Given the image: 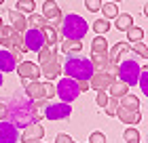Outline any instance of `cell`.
Listing matches in <instances>:
<instances>
[{
    "label": "cell",
    "mask_w": 148,
    "mask_h": 143,
    "mask_svg": "<svg viewBox=\"0 0 148 143\" xmlns=\"http://www.w3.org/2000/svg\"><path fill=\"white\" fill-rule=\"evenodd\" d=\"M6 118L15 128H25L34 122H40L42 118L36 114V107H34V101L28 99V97H13L11 103L6 105Z\"/></svg>",
    "instance_id": "obj_1"
},
{
    "label": "cell",
    "mask_w": 148,
    "mask_h": 143,
    "mask_svg": "<svg viewBox=\"0 0 148 143\" xmlns=\"http://www.w3.org/2000/svg\"><path fill=\"white\" fill-rule=\"evenodd\" d=\"M62 72L66 74V78H72V80H89L93 76V65L87 57L72 55L62 65Z\"/></svg>",
    "instance_id": "obj_2"
},
{
    "label": "cell",
    "mask_w": 148,
    "mask_h": 143,
    "mask_svg": "<svg viewBox=\"0 0 148 143\" xmlns=\"http://www.w3.org/2000/svg\"><path fill=\"white\" fill-rule=\"evenodd\" d=\"M89 32V23L80 15H66L62 19V36L64 40H83Z\"/></svg>",
    "instance_id": "obj_3"
},
{
    "label": "cell",
    "mask_w": 148,
    "mask_h": 143,
    "mask_svg": "<svg viewBox=\"0 0 148 143\" xmlns=\"http://www.w3.org/2000/svg\"><path fill=\"white\" fill-rule=\"evenodd\" d=\"M140 72H142V67H140L138 61L123 59L116 65V74H114V76H116V80L125 82L127 86H136L138 84V78H140Z\"/></svg>",
    "instance_id": "obj_4"
},
{
    "label": "cell",
    "mask_w": 148,
    "mask_h": 143,
    "mask_svg": "<svg viewBox=\"0 0 148 143\" xmlns=\"http://www.w3.org/2000/svg\"><path fill=\"white\" fill-rule=\"evenodd\" d=\"M55 95H59L62 103H72V101L80 95L78 93V86H76V80L62 78V80H59V84L55 86Z\"/></svg>",
    "instance_id": "obj_5"
},
{
    "label": "cell",
    "mask_w": 148,
    "mask_h": 143,
    "mask_svg": "<svg viewBox=\"0 0 148 143\" xmlns=\"http://www.w3.org/2000/svg\"><path fill=\"white\" fill-rule=\"evenodd\" d=\"M42 17L47 19V23L53 25L55 30H59V25H62V9H59V4L55 2V0H47V2H42Z\"/></svg>",
    "instance_id": "obj_6"
},
{
    "label": "cell",
    "mask_w": 148,
    "mask_h": 143,
    "mask_svg": "<svg viewBox=\"0 0 148 143\" xmlns=\"http://www.w3.org/2000/svg\"><path fill=\"white\" fill-rule=\"evenodd\" d=\"M42 46H45V36H42L40 30L30 28V30L23 32V53H28V51L38 53Z\"/></svg>",
    "instance_id": "obj_7"
},
{
    "label": "cell",
    "mask_w": 148,
    "mask_h": 143,
    "mask_svg": "<svg viewBox=\"0 0 148 143\" xmlns=\"http://www.w3.org/2000/svg\"><path fill=\"white\" fill-rule=\"evenodd\" d=\"M70 114H72V107L70 103H47L45 107V112L42 116L47 120H66V118H70Z\"/></svg>",
    "instance_id": "obj_8"
},
{
    "label": "cell",
    "mask_w": 148,
    "mask_h": 143,
    "mask_svg": "<svg viewBox=\"0 0 148 143\" xmlns=\"http://www.w3.org/2000/svg\"><path fill=\"white\" fill-rule=\"evenodd\" d=\"M114 80L116 78L108 72H93V76L89 78V88H93V91H97V93H106Z\"/></svg>",
    "instance_id": "obj_9"
},
{
    "label": "cell",
    "mask_w": 148,
    "mask_h": 143,
    "mask_svg": "<svg viewBox=\"0 0 148 143\" xmlns=\"http://www.w3.org/2000/svg\"><path fill=\"white\" fill-rule=\"evenodd\" d=\"M40 76H45L49 82H53L55 78L62 76V63H59V59H51L47 61V63H40Z\"/></svg>",
    "instance_id": "obj_10"
},
{
    "label": "cell",
    "mask_w": 148,
    "mask_h": 143,
    "mask_svg": "<svg viewBox=\"0 0 148 143\" xmlns=\"http://www.w3.org/2000/svg\"><path fill=\"white\" fill-rule=\"evenodd\" d=\"M15 70L23 80H38L40 78V67L36 63H32V61H19Z\"/></svg>",
    "instance_id": "obj_11"
},
{
    "label": "cell",
    "mask_w": 148,
    "mask_h": 143,
    "mask_svg": "<svg viewBox=\"0 0 148 143\" xmlns=\"http://www.w3.org/2000/svg\"><path fill=\"white\" fill-rule=\"evenodd\" d=\"M19 137H21V141H23V143L42 141V137H45V126L40 124V122H34V124L25 126V128H23V133L19 135Z\"/></svg>",
    "instance_id": "obj_12"
},
{
    "label": "cell",
    "mask_w": 148,
    "mask_h": 143,
    "mask_svg": "<svg viewBox=\"0 0 148 143\" xmlns=\"http://www.w3.org/2000/svg\"><path fill=\"white\" fill-rule=\"evenodd\" d=\"M19 141V131L11 122L2 120L0 122V143H17Z\"/></svg>",
    "instance_id": "obj_13"
},
{
    "label": "cell",
    "mask_w": 148,
    "mask_h": 143,
    "mask_svg": "<svg viewBox=\"0 0 148 143\" xmlns=\"http://www.w3.org/2000/svg\"><path fill=\"white\" fill-rule=\"evenodd\" d=\"M129 51H131V49H129V44H127V42H116V44H112V49H110V53H108L110 63H112V65H119L123 59H127L125 55H127Z\"/></svg>",
    "instance_id": "obj_14"
},
{
    "label": "cell",
    "mask_w": 148,
    "mask_h": 143,
    "mask_svg": "<svg viewBox=\"0 0 148 143\" xmlns=\"http://www.w3.org/2000/svg\"><path fill=\"white\" fill-rule=\"evenodd\" d=\"M116 116L121 118L123 124H138V122L142 120L140 110H127V107H121V105H119V110H116Z\"/></svg>",
    "instance_id": "obj_15"
},
{
    "label": "cell",
    "mask_w": 148,
    "mask_h": 143,
    "mask_svg": "<svg viewBox=\"0 0 148 143\" xmlns=\"http://www.w3.org/2000/svg\"><path fill=\"white\" fill-rule=\"evenodd\" d=\"M9 23H11V30L13 32H19V34H23L25 32V25H28V21H25V15L23 13H19V11H9Z\"/></svg>",
    "instance_id": "obj_16"
},
{
    "label": "cell",
    "mask_w": 148,
    "mask_h": 143,
    "mask_svg": "<svg viewBox=\"0 0 148 143\" xmlns=\"http://www.w3.org/2000/svg\"><path fill=\"white\" fill-rule=\"evenodd\" d=\"M19 61L15 59V55H13L11 51L6 49H0V72H13L17 67Z\"/></svg>",
    "instance_id": "obj_17"
},
{
    "label": "cell",
    "mask_w": 148,
    "mask_h": 143,
    "mask_svg": "<svg viewBox=\"0 0 148 143\" xmlns=\"http://www.w3.org/2000/svg\"><path fill=\"white\" fill-rule=\"evenodd\" d=\"M23 88H25V97H28V99H32V101L45 99L42 97V84H40L38 80H30V82H25Z\"/></svg>",
    "instance_id": "obj_18"
},
{
    "label": "cell",
    "mask_w": 148,
    "mask_h": 143,
    "mask_svg": "<svg viewBox=\"0 0 148 143\" xmlns=\"http://www.w3.org/2000/svg\"><path fill=\"white\" fill-rule=\"evenodd\" d=\"M91 65H93V72H108V67L112 65L110 59H108V53L104 55H91Z\"/></svg>",
    "instance_id": "obj_19"
},
{
    "label": "cell",
    "mask_w": 148,
    "mask_h": 143,
    "mask_svg": "<svg viewBox=\"0 0 148 143\" xmlns=\"http://www.w3.org/2000/svg\"><path fill=\"white\" fill-rule=\"evenodd\" d=\"M80 51H83V42L80 40H64L62 42V53L64 55H80Z\"/></svg>",
    "instance_id": "obj_20"
},
{
    "label": "cell",
    "mask_w": 148,
    "mask_h": 143,
    "mask_svg": "<svg viewBox=\"0 0 148 143\" xmlns=\"http://www.w3.org/2000/svg\"><path fill=\"white\" fill-rule=\"evenodd\" d=\"M131 25H133V17L129 13H119V15L114 17V28L121 30V32H127Z\"/></svg>",
    "instance_id": "obj_21"
},
{
    "label": "cell",
    "mask_w": 148,
    "mask_h": 143,
    "mask_svg": "<svg viewBox=\"0 0 148 143\" xmlns=\"http://www.w3.org/2000/svg\"><path fill=\"white\" fill-rule=\"evenodd\" d=\"M108 91H110V97H114V99H121L123 95H127V93H129V86H127L125 82H121V80H114V82L108 86Z\"/></svg>",
    "instance_id": "obj_22"
},
{
    "label": "cell",
    "mask_w": 148,
    "mask_h": 143,
    "mask_svg": "<svg viewBox=\"0 0 148 143\" xmlns=\"http://www.w3.org/2000/svg\"><path fill=\"white\" fill-rule=\"evenodd\" d=\"M104 53H108V40H106L104 36L93 38V42H91V55H104Z\"/></svg>",
    "instance_id": "obj_23"
},
{
    "label": "cell",
    "mask_w": 148,
    "mask_h": 143,
    "mask_svg": "<svg viewBox=\"0 0 148 143\" xmlns=\"http://www.w3.org/2000/svg\"><path fill=\"white\" fill-rule=\"evenodd\" d=\"M40 32H42V36H45V44H47V46H55V44H57L59 38H57V30L53 28V25L47 23Z\"/></svg>",
    "instance_id": "obj_24"
},
{
    "label": "cell",
    "mask_w": 148,
    "mask_h": 143,
    "mask_svg": "<svg viewBox=\"0 0 148 143\" xmlns=\"http://www.w3.org/2000/svg\"><path fill=\"white\" fill-rule=\"evenodd\" d=\"M119 105H121V107H127V110H140V97H136V95H131V93H127V95H123V97H121Z\"/></svg>",
    "instance_id": "obj_25"
},
{
    "label": "cell",
    "mask_w": 148,
    "mask_h": 143,
    "mask_svg": "<svg viewBox=\"0 0 148 143\" xmlns=\"http://www.w3.org/2000/svg\"><path fill=\"white\" fill-rule=\"evenodd\" d=\"M51 59H57V49L55 46H42V49L38 51V61L40 63H47V61H51Z\"/></svg>",
    "instance_id": "obj_26"
},
{
    "label": "cell",
    "mask_w": 148,
    "mask_h": 143,
    "mask_svg": "<svg viewBox=\"0 0 148 143\" xmlns=\"http://www.w3.org/2000/svg\"><path fill=\"white\" fill-rule=\"evenodd\" d=\"M25 21H28V25H30V28H34V30H42L47 25V19L42 15H38V13H30V17L25 19Z\"/></svg>",
    "instance_id": "obj_27"
},
{
    "label": "cell",
    "mask_w": 148,
    "mask_h": 143,
    "mask_svg": "<svg viewBox=\"0 0 148 143\" xmlns=\"http://www.w3.org/2000/svg\"><path fill=\"white\" fill-rule=\"evenodd\" d=\"M34 9H36V4H34V0H17V6H15V11H19V13H34Z\"/></svg>",
    "instance_id": "obj_28"
},
{
    "label": "cell",
    "mask_w": 148,
    "mask_h": 143,
    "mask_svg": "<svg viewBox=\"0 0 148 143\" xmlns=\"http://www.w3.org/2000/svg\"><path fill=\"white\" fill-rule=\"evenodd\" d=\"M99 11L104 13V17L108 19V21H110V19H114V17L119 15V6L114 4V2H106V4H102V9H99Z\"/></svg>",
    "instance_id": "obj_29"
},
{
    "label": "cell",
    "mask_w": 148,
    "mask_h": 143,
    "mask_svg": "<svg viewBox=\"0 0 148 143\" xmlns=\"http://www.w3.org/2000/svg\"><path fill=\"white\" fill-rule=\"evenodd\" d=\"M127 38H129V42H140V40H144V30L138 25H131L127 30Z\"/></svg>",
    "instance_id": "obj_30"
},
{
    "label": "cell",
    "mask_w": 148,
    "mask_h": 143,
    "mask_svg": "<svg viewBox=\"0 0 148 143\" xmlns=\"http://www.w3.org/2000/svg\"><path fill=\"white\" fill-rule=\"evenodd\" d=\"M123 139H125V143H140V131L138 128H125Z\"/></svg>",
    "instance_id": "obj_31"
},
{
    "label": "cell",
    "mask_w": 148,
    "mask_h": 143,
    "mask_svg": "<svg viewBox=\"0 0 148 143\" xmlns=\"http://www.w3.org/2000/svg\"><path fill=\"white\" fill-rule=\"evenodd\" d=\"M108 30H110V21L108 19H97V21L93 23V32H97L99 36H104Z\"/></svg>",
    "instance_id": "obj_32"
},
{
    "label": "cell",
    "mask_w": 148,
    "mask_h": 143,
    "mask_svg": "<svg viewBox=\"0 0 148 143\" xmlns=\"http://www.w3.org/2000/svg\"><path fill=\"white\" fill-rule=\"evenodd\" d=\"M138 84H140V88H142V93H144V95H148V67H146V63H144V70L140 72Z\"/></svg>",
    "instance_id": "obj_33"
},
{
    "label": "cell",
    "mask_w": 148,
    "mask_h": 143,
    "mask_svg": "<svg viewBox=\"0 0 148 143\" xmlns=\"http://www.w3.org/2000/svg\"><path fill=\"white\" fill-rule=\"evenodd\" d=\"M40 84H42V97H45L47 101L55 97V84H53V82L47 80V82H40Z\"/></svg>",
    "instance_id": "obj_34"
},
{
    "label": "cell",
    "mask_w": 148,
    "mask_h": 143,
    "mask_svg": "<svg viewBox=\"0 0 148 143\" xmlns=\"http://www.w3.org/2000/svg\"><path fill=\"white\" fill-rule=\"evenodd\" d=\"M116 110H119V99L110 97V99H108V103L104 105V112L108 114V116H116Z\"/></svg>",
    "instance_id": "obj_35"
},
{
    "label": "cell",
    "mask_w": 148,
    "mask_h": 143,
    "mask_svg": "<svg viewBox=\"0 0 148 143\" xmlns=\"http://www.w3.org/2000/svg\"><path fill=\"white\" fill-rule=\"evenodd\" d=\"M129 49H133L140 57H144V59L148 57V46H146L144 40H140V42H133V46H129Z\"/></svg>",
    "instance_id": "obj_36"
},
{
    "label": "cell",
    "mask_w": 148,
    "mask_h": 143,
    "mask_svg": "<svg viewBox=\"0 0 148 143\" xmlns=\"http://www.w3.org/2000/svg\"><path fill=\"white\" fill-rule=\"evenodd\" d=\"M89 143H106V135L99 133V131H93L89 135Z\"/></svg>",
    "instance_id": "obj_37"
},
{
    "label": "cell",
    "mask_w": 148,
    "mask_h": 143,
    "mask_svg": "<svg viewBox=\"0 0 148 143\" xmlns=\"http://www.w3.org/2000/svg\"><path fill=\"white\" fill-rule=\"evenodd\" d=\"M85 6H87V11L95 13V11L102 9V0H85Z\"/></svg>",
    "instance_id": "obj_38"
},
{
    "label": "cell",
    "mask_w": 148,
    "mask_h": 143,
    "mask_svg": "<svg viewBox=\"0 0 148 143\" xmlns=\"http://www.w3.org/2000/svg\"><path fill=\"white\" fill-rule=\"evenodd\" d=\"M108 99H110V97H108V93H97V97H95V103H97L99 107H104L106 103H108Z\"/></svg>",
    "instance_id": "obj_39"
},
{
    "label": "cell",
    "mask_w": 148,
    "mask_h": 143,
    "mask_svg": "<svg viewBox=\"0 0 148 143\" xmlns=\"http://www.w3.org/2000/svg\"><path fill=\"white\" fill-rule=\"evenodd\" d=\"M55 143H72V137H70V135H66V133H59L55 137Z\"/></svg>",
    "instance_id": "obj_40"
},
{
    "label": "cell",
    "mask_w": 148,
    "mask_h": 143,
    "mask_svg": "<svg viewBox=\"0 0 148 143\" xmlns=\"http://www.w3.org/2000/svg\"><path fill=\"white\" fill-rule=\"evenodd\" d=\"M76 86H78V93H83L89 88V80H76Z\"/></svg>",
    "instance_id": "obj_41"
},
{
    "label": "cell",
    "mask_w": 148,
    "mask_h": 143,
    "mask_svg": "<svg viewBox=\"0 0 148 143\" xmlns=\"http://www.w3.org/2000/svg\"><path fill=\"white\" fill-rule=\"evenodd\" d=\"M6 114H9L6 112V103H0V122L6 120Z\"/></svg>",
    "instance_id": "obj_42"
},
{
    "label": "cell",
    "mask_w": 148,
    "mask_h": 143,
    "mask_svg": "<svg viewBox=\"0 0 148 143\" xmlns=\"http://www.w3.org/2000/svg\"><path fill=\"white\" fill-rule=\"evenodd\" d=\"M2 82H4V78H2V72H0V86H2Z\"/></svg>",
    "instance_id": "obj_43"
},
{
    "label": "cell",
    "mask_w": 148,
    "mask_h": 143,
    "mask_svg": "<svg viewBox=\"0 0 148 143\" xmlns=\"http://www.w3.org/2000/svg\"><path fill=\"white\" fill-rule=\"evenodd\" d=\"M108 2H114V4H116V2H121V0H108Z\"/></svg>",
    "instance_id": "obj_44"
},
{
    "label": "cell",
    "mask_w": 148,
    "mask_h": 143,
    "mask_svg": "<svg viewBox=\"0 0 148 143\" xmlns=\"http://www.w3.org/2000/svg\"><path fill=\"white\" fill-rule=\"evenodd\" d=\"M2 25H4V23H2V19H0V30H2Z\"/></svg>",
    "instance_id": "obj_45"
},
{
    "label": "cell",
    "mask_w": 148,
    "mask_h": 143,
    "mask_svg": "<svg viewBox=\"0 0 148 143\" xmlns=\"http://www.w3.org/2000/svg\"><path fill=\"white\" fill-rule=\"evenodd\" d=\"M32 143H42V141H32Z\"/></svg>",
    "instance_id": "obj_46"
},
{
    "label": "cell",
    "mask_w": 148,
    "mask_h": 143,
    "mask_svg": "<svg viewBox=\"0 0 148 143\" xmlns=\"http://www.w3.org/2000/svg\"><path fill=\"white\" fill-rule=\"evenodd\" d=\"M2 2H4V0H0V4H2Z\"/></svg>",
    "instance_id": "obj_47"
},
{
    "label": "cell",
    "mask_w": 148,
    "mask_h": 143,
    "mask_svg": "<svg viewBox=\"0 0 148 143\" xmlns=\"http://www.w3.org/2000/svg\"><path fill=\"white\" fill-rule=\"evenodd\" d=\"M72 143H74V141H72Z\"/></svg>",
    "instance_id": "obj_48"
}]
</instances>
